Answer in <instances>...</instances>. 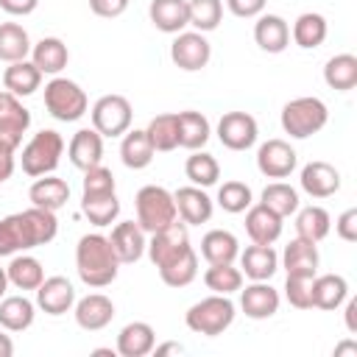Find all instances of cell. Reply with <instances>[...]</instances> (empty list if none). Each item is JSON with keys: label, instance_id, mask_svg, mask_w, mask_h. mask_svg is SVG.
I'll return each mask as SVG.
<instances>
[{"label": "cell", "instance_id": "45", "mask_svg": "<svg viewBox=\"0 0 357 357\" xmlns=\"http://www.w3.org/2000/svg\"><path fill=\"white\" fill-rule=\"evenodd\" d=\"M204 284L212 293L220 296H231L243 287V271L234 268V262H220V265H209L204 271Z\"/></svg>", "mask_w": 357, "mask_h": 357}, {"label": "cell", "instance_id": "46", "mask_svg": "<svg viewBox=\"0 0 357 357\" xmlns=\"http://www.w3.org/2000/svg\"><path fill=\"white\" fill-rule=\"evenodd\" d=\"M218 206L229 215H240L245 212L251 204H254V195H251V187L245 181H237V178H229L218 187Z\"/></svg>", "mask_w": 357, "mask_h": 357}, {"label": "cell", "instance_id": "33", "mask_svg": "<svg viewBox=\"0 0 357 357\" xmlns=\"http://www.w3.org/2000/svg\"><path fill=\"white\" fill-rule=\"evenodd\" d=\"M6 276H8V284L17 287V290H36L42 282H45V268L36 257L31 254H14L8 268H6Z\"/></svg>", "mask_w": 357, "mask_h": 357}, {"label": "cell", "instance_id": "3", "mask_svg": "<svg viewBox=\"0 0 357 357\" xmlns=\"http://www.w3.org/2000/svg\"><path fill=\"white\" fill-rule=\"evenodd\" d=\"M234 315H237V307L229 296H220V293H212L201 301H195L187 312H184V324L190 332L195 335H206V337H218L223 335L231 324H234Z\"/></svg>", "mask_w": 357, "mask_h": 357}, {"label": "cell", "instance_id": "10", "mask_svg": "<svg viewBox=\"0 0 357 357\" xmlns=\"http://www.w3.org/2000/svg\"><path fill=\"white\" fill-rule=\"evenodd\" d=\"M259 137V126L248 112H226L218 120V139L229 151H248Z\"/></svg>", "mask_w": 357, "mask_h": 357}, {"label": "cell", "instance_id": "53", "mask_svg": "<svg viewBox=\"0 0 357 357\" xmlns=\"http://www.w3.org/2000/svg\"><path fill=\"white\" fill-rule=\"evenodd\" d=\"M36 6H39V0H0V8L11 17H28L36 11Z\"/></svg>", "mask_w": 357, "mask_h": 357}, {"label": "cell", "instance_id": "59", "mask_svg": "<svg viewBox=\"0 0 357 357\" xmlns=\"http://www.w3.org/2000/svg\"><path fill=\"white\" fill-rule=\"evenodd\" d=\"M6 290H8V276H6V268H0V298L6 296Z\"/></svg>", "mask_w": 357, "mask_h": 357}, {"label": "cell", "instance_id": "32", "mask_svg": "<svg viewBox=\"0 0 357 357\" xmlns=\"http://www.w3.org/2000/svg\"><path fill=\"white\" fill-rule=\"evenodd\" d=\"M201 257L209 265H220V262H234L240 257V240L229 231V229H209L201 237Z\"/></svg>", "mask_w": 357, "mask_h": 357}, {"label": "cell", "instance_id": "38", "mask_svg": "<svg viewBox=\"0 0 357 357\" xmlns=\"http://www.w3.org/2000/svg\"><path fill=\"white\" fill-rule=\"evenodd\" d=\"M324 81L329 89L349 92L357 86V56L354 53H337L324 67Z\"/></svg>", "mask_w": 357, "mask_h": 357}, {"label": "cell", "instance_id": "50", "mask_svg": "<svg viewBox=\"0 0 357 357\" xmlns=\"http://www.w3.org/2000/svg\"><path fill=\"white\" fill-rule=\"evenodd\" d=\"M268 0H226V8L240 17V20H251V17H259L265 11Z\"/></svg>", "mask_w": 357, "mask_h": 357}, {"label": "cell", "instance_id": "21", "mask_svg": "<svg viewBox=\"0 0 357 357\" xmlns=\"http://www.w3.org/2000/svg\"><path fill=\"white\" fill-rule=\"evenodd\" d=\"M240 271L251 282H271V276L279 271V254L273 251V245L251 243L245 245V251H240Z\"/></svg>", "mask_w": 357, "mask_h": 357}, {"label": "cell", "instance_id": "36", "mask_svg": "<svg viewBox=\"0 0 357 357\" xmlns=\"http://www.w3.org/2000/svg\"><path fill=\"white\" fill-rule=\"evenodd\" d=\"M153 145L145 134V128H128L123 134V142H120V159L128 170H142L153 162Z\"/></svg>", "mask_w": 357, "mask_h": 357}, {"label": "cell", "instance_id": "56", "mask_svg": "<svg viewBox=\"0 0 357 357\" xmlns=\"http://www.w3.org/2000/svg\"><path fill=\"white\" fill-rule=\"evenodd\" d=\"M153 351H156V357H162V354H181L184 346L181 343H162V346H153Z\"/></svg>", "mask_w": 357, "mask_h": 357}, {"label": "cell", "instance_id": "44", "mask_svg": "<svg viewBox=\"0 0 357 357\" xmlns=\"http://www.w3.org/2000/svg\"><path fill=\"white\" fill-rule=\"evenodd\" d=\"M184 173H187V178L195 184V187H212V184H218V178H220V165H218V159L212 156V153H206L204 148L201 151H192L190 156H187V162H184Z\"/></svg>", "mask_w": 357, "mask_h": 357}, {"label": "cell", "instance_id": "54", "mask_svg": "<svg viewBox=\"0 0 357 357\" xmlns=\"http://www.w3.org/2000/svg\"><path fill=\"white\" fill-rule=\"evenodd\" d=\"M14 148L11 145H6V142H0V181H6V178H11V173H14Z\"/></svg>", "mask_w": 357, "mask_h": 357}, {"label": "cell", "instance_id": "34", "mask_svg": "<svg viewBox=\"0 0 357 357\" xmlns=\"http://www.w3.org/2000/svg\"><path fill=\"white\" fill-rule=\"evenodd\" d=\"M36 318V304L28 296H3L0 298V326L6 332H25Z\"/></svg>", "mask_w": 357, "mask_h": 357}, {"label": "cell", "instance_id": "18", "mask_svg": "<svg viewBox=\"0 0 357 357\" xmlns=\"http://www.w3.org/2000/svg\"><path fill=\"white\" fill-rule=\"evenodd\" d=\"M75 304V287L67 276H47L36 287V307L47 315H64Z\"/></svg>", "mask_w": 357, "mask_h": 357}, {"label": "cell", "instance_id": "52", "mask_svg": "<svg viewBox=\"0 0 357 357\" xmlns=\"http://www.w3.org/2000/svg\"><path fill=\"white\" fill-rule=\"evenodd\" d=\"M128 3L131 0H89V8H92V14H98L103 20H114L128 8Z\"/></svg>", "mask_w": 357, "mask_h": 357}, {"label": "cell", "instance_id": "13", "mask_svg": "<svg viewBox=\"0 0 357 357\" xmlns=\"http://www.w3.org/2000/svg\"><path fill=\"white\" fill-rule=\"evenodd\" d=\"M28 128H31V112L22 106V100L11 92H0V142L17 151Z\"/></svg>", "mask_w": 357, "mask_h": 357}, {"label": "cell", "instance_id": "6", "mask_svg": "<svg viewBox=\"0 0 357 357\" xmlns=\"http://www.w3.org/2000/svg\"><path fill=\"white\" fill-rule=\"evenodd\" d=\"M329 123V109L321 98L315 95H304V98H293L284 103L282 109V128L284 134H290L293 139H307L312 134H318L324 126Z\"/></svg>", "mask_w": 357, "mask_h": 357}, {"label": "cell", "instance_id": "14", "mask_svg": "<svg viewBox=\"0 0 357 357\" xmlns=\"http://www.w3.org/2000/svg\"><path fill=\"white\" fill-rule=\"evenodd\" d=\"M173 201H176L178 220L187 223V226L209 223V218H212V212H215V201L206 195L204 187H195V184L178 187V190L173 192Z\"/></svg>", "mask_w": 357, "mask_h": 357}, {"label": "cell", "instance_id": "22", "mask_svg": "<svg viewBox=\"0 0 357 357\" xmlns=\"http://www.w3.org/2000/svg\"><path fill=\"white\" fill-rule=\"evenodd\" d=\"M67 156H70L73 167H78V170H89V167L100 165V159H103V137L95 128H78L73 134V139L67 142Z\"/></svg>", "mask_w": 357, "mask_h": 357}, {"label": "cell", "instance_id": "7", "mask_svg": "<svg viewBox=\"0 0 357 357\" xmlns=\"http://www.w3.org/2000/svg\"><path fill=\"white\" fill-rule=\"evenodd\" d=\"M45 109L59 123H75L89 112V98L75 81L53 75L45 84Z\"/></svg>", "mask_w": 357, "mask_h": 357}, {"label": "cell", "instance_id": "31", "mask_svg": "<svg viewBox=\"0 0 357 357\" xmlns=\"http://www.w3.org/2000/svg\"><path fill=\"white\" fill-rule=\"evenodd\" d=\"M176 117H178V148L201 151L212 137V126L206 114L195 109H184V112H176Z\"/></svg>", "mask_w": 357, "mask_h": 357}, {"label": "cell", "instance_id": "57", "mask_svg": "<svg viewBox=\"0 0 357 357\" xmlns=\"http://www.w3.org/2000/svg\"><path fill=\"white\" fill-rule=\"evenodd\" d=\"M11 354H14V340L6 332H0V357H11Z\"/></svg>", "mask_w": 357, "mask_h": 357}, {"label": "cell", "instance_id": "28", "mask_svg": "<svg viewBox=\"0 0 357 357\" xmlns=\"http://www.w3.org/2000/svg\"><path fill=\"white\" fill-rule=\"evenodd\" d=\"M148 17H151L153 28L162 33H181L190 25L187 0H151Z\"/></svg>", "mask_w": 357, "mask_h": 357}, {"label": "cell", "instance_id": "19", "mask_svg": "<svg viewBox=\"0 0 357 357\" xmlns=\"http://www.w3.org/2000/svg\"><path fill=\"white\" fill-rule=\"evenodd\" d=\"M109 243H112L120 265H131V262L142 259L148 237H145V231L139 229L137 220H120V223H114V229L109 234Z\"/></svg>", "mask_w": 357, "mask_h": 357}, {"label": "cell", "instance_id": "15", "mask_svg": "<svg viewBox=\"0 0 357 357\" xmlns=\"http://www.w3.org/2000/svg\"><path fill=\"white\" fill-rule=\"evenodd\" d=\"M279 304H282V296L276 287H271V282H251L245 284V290L240 287V310L251 321L273 318L279 312Z\"/></svg>", "mask_w": 357, "mask_h": 357}, {"label": "cell", "instance_id": "39", "mask_svg": "<svg viewBox=\"0 0 357 357\" xmlns=\"http://www.w3.org/2000/svg\"><path fill=\"white\" fill-rule=\"evenodd\" d=\"M31 36L20 22H0V61H22L31 56Z\"/></svg>", "mask_w": 357, "mask_h": 357}, {"label": "cell", "instance_id": "9", "mask_svg": "<svg viewBox=\"0 0 357 357\" xmlns=\"http://www.w3.org/2000/svg\"><path fill=\"white\" fill-rule=\"evenodd\" d=\"M170 59L184 73H198L212 59V45L201 31H181L170 42Z\"/></svg>", "mask_w": 357, "mask_h": 357}, {"label": "cell", "instance_id": "8", "mask_svg": "<svg viewBox=\"0 0 357 357\" xmlns=\"http://www.w3.org/2000/svg\"><path fill=\"white\" fill-rule=\"evenodd\" d=\"M89 117H92V128L100 137H123L131 128L134 109L126 95H103L92 103Z\"/></svg>", "mask_w": 357, "mask_h": 357}, {"label": "cell", "instance_id": "40", "mask_svg": "<svg viewBox=\"0 0 357 357\" xmlns=\"http://www.w3.org/2000/svg\"><path fill=\"white\" fill-rule=\"evenodd\" d=\"M156 271H159V279L167 287H187L198 276V254H195V248H187L184 254H178L176 259L165 262Z\"/></svg>", "mask_w": 357, "mask_h": 357}, {"label": "cell", "instance_id": "23", "mask_svg": "<svg viewBox=\"0 0 357 357\" xmlns=\"http://www.w3.org/2000/svg\"><path fill=\"white\" fill-rule=\"evenodd\" d=\"M254 42L265 53H282L290 45V25L279 14H259L254 22Z\"/></svg>", "mask_w": 357, "mask_h": 357}, {"label": "cell", "instance_id": "2", "mask_svg": "<svg viewBox=\"0 0 357 357\" xmlns=\"http://www.w3.org/2000/svg\"><path fill=\"white\" fill-rule=\"evenodd\" d=\"M75 271L86 287H109L120 273V259L106 234H84L75 245Z\"/></svg>", "mask_w": 357, "mask_h": 357}, {"label": "cell", "instance_id": "26", "mask_svg": "<svg viewBox=\"0 0 357 357\" xmlns=\"http://www.w3.org/2000/svg\"><path fill=\"white\" fill-rule=\"evenodd\" d=\"M28 198H31V206H42V209H50V212H59L67 201H70V184L53 173L47 176H39L31 190H28Z\"/></svg>", "mask_w": 357, "mask_h": 357}, {"label": "cell", "instance_id": "37", "mask_svg": "<svg viewBox=\"0 0 357 357\" xmlns=\"http://www.w3.org/2000/svg\"><path fill=\"white\" fill-rule=\"evenodd\" d=\"M296 237H304V240H312V243H321L329 229H332V218L324 206L318 204H310V206H298L296 212Z\"/></svg>", "mask_w": 357, "mask_h": 357}, {"label": "cell", "instance_id": "27", "mask_svg": "<svg viewBox=\"0 0 357 357\" xmlns=\"http://www.w3.org/2000/svg\"><path fill=\"white\" fill-rule=\"evenodd\" d=\"M349 298V282L340 273H315L312 279V307L315 310H337Z\"/></svg>", "mask_w": 357, "mask_h": 357}, {"label": "cell", "instance_id": "30", "mask_svg": "<svg viewBox=\"0 0 357 357\" xmlns=\"http://www.w3.org/2000/svg\"><path fill=\"white\" fill-rule=\"evenodd\" d=\"M3 86L6 92L17 95V98H28L33 95L39 86H42V73L33 61L22 59V61H11L6 70H3Z\"/></svg>", "mask_w": 357, "mask_h": 357}, {"label": "cell", "instance_id": "16", "mask_svg": "<svg viewBox=\"0 0 357 357\" xmlns=\"http://www.w3.org/2000/svg\"><path fill=\"white\" fill-rule=\"evenodd\" d=\"M298 184L310 198H329L340 190V170L329 162L312 159L301 167L298 173Z\"/></svg>", "mask_w": 357, "mask_h": 357}, {"label": "cell", "instance_id": "20", "mask_svg": "<svg viewBox=\"0 0 357 357\" xmlns=\"http://www.w3.org/2000/svg\"><path fill=\"white\" fill-rule=\"evenodd\" d=\"M282 226H284V218H279L265 204H251L245 209V234L251 237V243L273 245L282 237Z\"/></svg>", "mask_w": 357, "mask_h": 357}, {"label": "cell", "instance_id": "49", "mask_svg": "<svg viewBox=\"0 0 357 357\" xmlns=\"http://www.w3.org/2000/svg\"><path fill=\"white\" fill-rule=\"evenodd\" d=\"M103 192H114V176L109 167L95 165L89 170H84V181H81V195H103Z\"/></svg>", "mask_w": 357, "mask_h": 357}, {"label": "cell", "instance_id": "17", "mask_svg": "<svg viewBox=\"0 0 357 357\" xmlns=\"http://www.w3.org/2000/svg\"><path fill=\"white\" fill-rule=\"evenodd\" d=\"M73 315H75V324L86 332H100L112 324L114 318V304L109 296L103 293H86L84 298H78L73 304Z\"/></svg>", "mask_w": 357, "mask_h": 357}, {"label": "cell", "instance_id": "25", "mask_svg": "<svg viewBox=\"0 0 357 357\" xmlns=\"http://www.w3.org/2000/svg\"><path fill=\"white\" fill-rule=\"evenodd\" d=\"M279 262H282V268H284L287 273H307V276H315V273H318V262H321V257H318V243L304 240V237H293V240L284 245Z\"/></svg>", "mask_w": 357, "mask_h": 357}, {"label": "cell", "instance_id": "60", "mask_svg": "<svg viewBox=\"0 0 357 357\" xmlns=\"http://www.w3.org/2000/svg\"><path fill=\"white\" fill-rule=\"evenodd\" d=\"M0 184H3V181H0Z\"/></svg>", "mask_w": 357, "mask_h": 357}, {"label": "cell", "instance_id": "51", "mask_svg": "<svg viewBox=\"0 0 357 357\" xmlns=\"http://www.w3.org/2000/svg\"><path fill=\"white\" fill-rule=\"evenodd\" d=\"M335 231H337V237L346 240V243H354V240H357V209H354V206L337 215Z\"/></svg>", "mask_w": 357, "mask_h": 357}, {"label": "cell", "instance_id": "11", "mask_svg": "<svg viewBox=\"0 0 357 357\" xmlns=\"http://www.w3.org/2000/svg\"><path fill=\"white\" fill-rule=\"evenodd\" d=\"M187 248H192L190 245V234H187V223L176 220V223H170V226H165V229L151 234V240L145 245V254L151 257V262L156 268H162L165 262H170L178 254H184Z\"/></svg>", "mask_w": 357, "mask_h": 357}, {"label": "cell", "instance_id": "42", "mask_svg": "<svg viewBox=\"0 0 357 357\" xmlns=\"http://www.w3.org/2000/svg\"><path fill=\"white\" fill-rule=\"evenodd\" d=\"M259 204H265L268 209H273L279 218H290V215L301 206V201H298V190H296V187H290V184H287V181H282V178L271 181V184L262 190Z\"/></svg>", "mask_w": 357, "mask_h": 357}, {"label": "cell", "instance_id": "43", "mask_svg": "<svg viewBox=\"0 0 357 357\" xmlns=\"http://www.w3.org/2000/svg\"><path fill=\"white\" fill-rule=\"evenodd\" d=\"M81 212L86 215L89 223L95 226H112L120 215V201L117 192H103V195H81Z\"/></svg>", "mask_w": 357, "mask_h": 357}, {"label": "cell", "instance_id": "47", "mask_svg": "<svg viewBox=\"0 0 357 357\" xmlns=\"http://www.w3.org/2000/svg\"><path fill=\"white\" fill-rule=\"evenodd\" d=\"M190 25L201 33H209L223 20V0H187Z\"/></svg>", "mask_w": 357, "mask_h": 357}, {"label": "cell", "instance_id": "48", "mask_svg": "<svg viewBox=\"0 0 357 357\" xmlns=\"http://www.w3.org/2000/svg\"><path fill=\"white\" fill-rule=\"evenodd\" d=\"M312 279L307 273H287L284 279V298L296 310H312Z\"/></svg>", "mask_w": 357, "mask_h": 357}, {"label": "cell", "instance_id": "24", "mask_svg": "<svg viewBox=\"0 0 357 357\" xmlns=\"http://www.w3.org/2000/svg\"><path fill=\"white\" fill-rule=\"evenodd\" d=\"M153 346H156V332H153V326H151L148 321H131V324H126V326L120 329L114 351H117L120 357H145V354L153 351Z\"/></svg>", "mask_w": 357, "mask_h": 357}, {"label": "cell", "instance_id": "12", "mask_svg": "<svg viewBox=\"0 0 357 357\" xmlns=\"http://www.w3.org/2000/svg\"><path fill=\"white\" fill-rule=\"evenodd\" d=\"M296 165H298V156H296L293 145L279 137L262 142L257 151V167L268 178H287L296 170Z\"/></svg>", "mask_w": 357, "mask_h": 357}, {"label": "cell", "instance_id": "55", "mask_svg": "<svg viewBox=\"0 0 357 357\" xmlns=\"http://www.w3.org/2000/svg\"><path fill=\"white\" fill-rule=\"evenodd\" d=\"M343 304H346V329L354 335L357 332V318H354L357 315V298H346Z\"/></svg>", "mask_w": 357, "mask_h": 357}, {"label": "cell", "instance_id": "41", "mask_svg": "<svg viewBox=\"0 0 357 357\" xmlns=\"http://www.w3.org/2000/svg\"><path fill=\"white\" fill-rule=\"evenodd\" d=\"M145 134H148L153 151H159V153L176 151V148H178V117H176V112L156 114V117L148 123Z\"/></svg>", "mask_w": 357, "mask_h": 357}, {"label": "cell", "instance_id": "4", "mask_svg": "<svg viewBox=\"0 0 357 357\" xmlns=\"http://www.w3.org/2000/svg\"><path fill=\"white\" fill-rule=\"evenodd\" d=\"M134 209H137V223L145 234H153L170 223L178 220V212H176V201H173V192L159 187V184H145L137 190L134 195Z\"/></svg>", "mask_w": 357, "mask_h": 357}, {"label": "cell", "instance_id": "1", "mask_svg": "<svg viewBox=\"0 0 357 357\" xmlns=\"http://www.w3.org/2000/svg\"><path fill=\"white\" fill-rule=\"evenodd\" d=\"M59 234L56 212L28 206L22 212L0 218V257H14L39 245H47Z\"/></svg>", "mask_w": 357, "mask_h": 357}, {"label": "cell", "instance_id": "35", "mask_svg": "<svg viewBox=\"0 0 357 357\" xmlns=\"http://www.w3.org/2000/svg\"><path fill=\"white\" fill-rule=\"evenodd\" d=\"M329 33V25H326V17L318 14V11H304L296 17L293 28H290V39L304 47V50H312V47H321L324 39Z\"/></svg>", "mask_w": 357, "mask_h": 357}, {"label": "cell", "instance_id": "5", "mask_svg": "<svg viewBox=\"0 0 357 357\" xmlns=\"http://www.w3.org/2000/svg\"><path fill=\"white\" fill-rule=\"evenodd\" d=\"M64 137L56 131V128H42L36 131L25 148H22V156H20V165H22V173L31 176V178H39V176H47L59 167L61 162V153H64Z\"/></svg>", "mask_w": 357, "mask_h": 357}, {"label": "cell", "instance_id": "29", "mask_svg": "<svg viewBox=\"0 0 357 357\" xmlns=\"http://www.w3.org/2000/svg\"><path fill=\"white\" fill-rule=\"evenodd\" d=\"M31 61L42 75H59L70 61V50L59 36H45L31 47Z\"/></svg>", "mask_w": 357, "mask_h": 357}, {"label": "cell", "instance_id": "58", "mask_svg": "<svg viewBox=\"0 0 357 357\" xmlns=\"http://www.w3.org/2000/svg\"><path fill=\"white\" fill-rule=\"evenodd\" d=\"M335 354H357V343L354 340H346V343L335 346Z\"/></svg>", "mask_w": 357, "mask_h": 357}]
</instances>
